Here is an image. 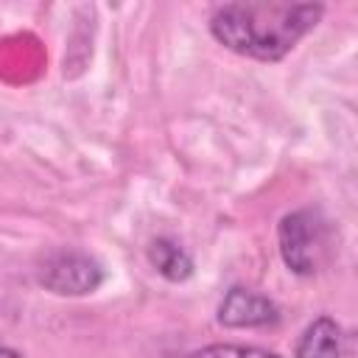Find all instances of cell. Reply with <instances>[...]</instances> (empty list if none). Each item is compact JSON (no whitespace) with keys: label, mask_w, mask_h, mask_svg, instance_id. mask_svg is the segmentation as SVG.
<instances>
[{"label":"cell","mask_w":358,"mask_h":358,"mask_svg":"<svg viewBox=\"0 0 358 358\" xmlns=\"http://www.w3.org/2000/svg\"><path fill=\"white\" fill-rule=\"evenodd\" d=\"M324 14L322 3H282V0H241L224 3L210 17V34L227 50L255 59L280 62L296 42L310 34Z\"/></svg>","instance_id":"6da1fadb"},{"label":"cell","mask_w":358,"mask_h":358,"mask_svg":"<svg viewBox=\"0 0 358 358\" xmlns=\"http://www.w3.org/2000/svg\"><path fill=\"white\" fill-rule=\"evenodd\" d=\"M103 277V266L81 249H56L36 268L39 285L56 296H87L101 288Z\"/></svg>","instance_id":"7a4b0ae2"},{"label":"cell","mask_w":358,"mask_h":358,"mask_svg":"<svg viewBox=\"0 0 358 358\" xmlns=\"http://www.w3.org/2000/svg\"><path fill=\"white\" fill-rule=\"evenodd\" d=\"M277 243L288 271L299 277H310L319 268V255L324 249V224L313 210L288 213L280 218Z\"/></svg>","instance_id":"3957f363"},{"label":"cell","mask_w":358,"mask_h":358,"mask_svg":"<svg viewBox=\"0 0 358 358\" xmlns=\"http://www.w3.org/2000/svg\"><path fill=\"white\" fill-rule=\"evenodd\" d=\"M280 322V308L263 294L232 285L218 305V324L224 327H266Z\"/></svg>","instance_id":"277c9868"},{"label":"cell","mask_w":358,"mask_h":358,"mask_svg":"<svg viewBox=\"0 0 358 358\" xmlns=\"http://www.w3.org/2000/svg\"><path fill=\"white\" fill-rule=\"evenodd\" d=\"M294 358H344V336L336 319H313L296 341Z\"/></svg>","instance_id":"5b68a950"},{"label":"cell","mask_w":358,"mask_h":358,"mask_svg":"<svg viewBox=\"0 0 358 358\" xmlns=\"http://www.w3.org/2000/svg\"><path fill=\"white\" fill-rule=\"evenodd\" d=\"M148 263L171 282H185L193 274V257L171 238H154L148 243Z\"/></svg>","instance_id":"8992f818"},{"label":"cell","mask_w":358,"mask_h":358,"mask_svg":"<svg viewBox=\"0 0 358 358\" xmlns=\"http://www.w3.org/2000/svg\"><path fill=\"white\" fill-rule=\"evenodd\" d=\"M185 358H285V355L252 344H207L201 350L187 352Z\"/></svg>","instance_id":"52a82bcc"},{"label":"cell","mask_w":358,"mask_h":358,"mask_svg":"<svg viewBox=\"0 0 358 358\" xmlns=\"http://www.w3.org/2000/svg\"><path fill=\"white\" fill-rule=\"evenodd\" d=\"M0 358H22V355H20L17 350H11V347H3V344H0Z\"/></svg>","instance_id":"ba28073f"}]
</instances>
